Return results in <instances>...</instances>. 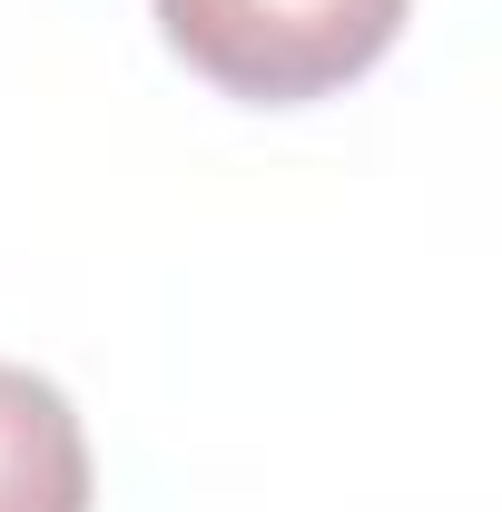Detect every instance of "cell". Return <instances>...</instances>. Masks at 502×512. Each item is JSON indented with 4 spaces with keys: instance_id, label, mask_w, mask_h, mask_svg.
Returning a JSON list of instances; mask_svg holds the SVG:
<instances>
[{
    "instance_id": "7a4b0ae2",
    "label": "cell",
    "mask_w": 502,
    "mask_h": 512,
    "mask_svg": "<svg viewBox=\"0 0 502 512\" xmlns=\"http://www.w3.org/2000/svg\"><path fill=\"white\" fill-rule=\"evenodd\" d=\"M0 512H89V434L30 365H0Z\"/></svg>"
},
{
    "instance_id": "6da1fadb",
    "label": "cell",
    "mask_w": 502,
    "mask_h": 512,
    "mask_svg": "<svg viewBox=\"0 0 502 512\" xmlns=\"http://www.w3.org/2000/svg\"><path fill=\"white\" fill-rule=\"evenodd\" d=\"M404 10L414 0H158V30L227 99L296 109V99L365 79L394 50Z\"/></svg>"
}]
</instances>
